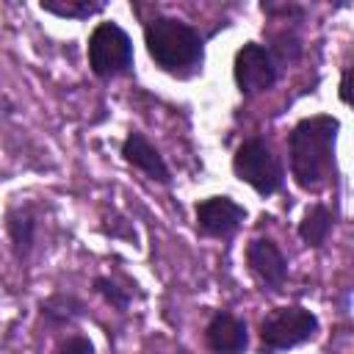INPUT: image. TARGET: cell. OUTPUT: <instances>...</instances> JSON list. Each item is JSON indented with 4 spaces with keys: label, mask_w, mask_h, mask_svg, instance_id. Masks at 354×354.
<instances>
[{
    "label": "cell",
    "mask_w": 354,
    "mask_h": 354,
    "mask_svg": "<svg viewBox=\"0 0 354 354\" xmlns=\"http://www.w3.org/2000/svg\"><path fill=\"white\" fill-rule=\"evenodd\" d=\"M232 171L241 183L252 185L260 196H271L282 188L285 171L279 158L271 152V147L263 138L243 141L232 155Z\"/></svg>",
    "instance_id": "5b68a950"
},
{
    "label": "cell",
    "mask_w": 354,
    "mask_h": 354,
    "mask_svg": "<svg viewBox=\"0 0 354 354\" xmlns=\"http://www.w3.org/2000/svg\"><path fill=\"white\" fill-rule=\"evenodd\" d=\"M318 332V318L307 307L290 304L277 307L260 321V354H279L313 340Z\"/></svg>",
    "instance_id": "3957f363"
},
{
    "label": "cell",
    "mask_w": 354,
    "mask_h": 354,
    "mask_svg": "<svg viewBox=\"0 0 354 354\" xmlns=\"http://www.w3.org/2000/svg\"><path fill=\"white\" fill-rule=\"evenodd\" d=\"M196 230L207 238H232L246 218V207L230 196H207L194 207Z\"/></svg>",
    "instance_id": "52a82bcc"
},
{
    "label": "cell",
    "mask_w": 354,
    "mask_h": 354,
    "mask_svg": "<svg viewBox=\"0 0 354 354\" xmlns=\"http://www.w3.org/2000/svg\"><path fill=\"white\" fill-rule=\"evenodd\" d=\"M0 108H3V102H0ZM0 113H3V111H0Z\"/></svg>",
    "instance_id": "ffe728a7"
},
{
    "label": "cell",
    "mask_w": 354,
    "mask_h": 354,
    "mask_svg": "<svg viewBox=\"0 0 354 354\" xmlns=\"http://www.w3.org/2000/svg\"><path fill=\"white\" fill-rule=\"evenodd\" d=\"M340 133V119L329 113L304 116L293 124L288 136V152H290V174L299 188L318 191L332 166H335V144Z\"/></svg>",
    "instance_id": "6da1fadb"
},
{
    "label": "cell",
    "mask_w": 354,
    "mask_h": 354,
    "mask_svg": "<svg viewBox=\"0 0 354 354\" xmlns=\"http://www.w3.org/2000/svg\"><path fill=\"white\" fill-rule=\"evenodd\" d=\"M260 11L266 17H279V19H301L304 17V6L296 3H274V0H263Z\"/></svg>",
    "instance_id": "e0dca14e"
},
{
    "label": "cell",
    "mask_w": 354,
    "mask_h": 354,
    "mask_svg": "<svg viewBox=\"0 0 354 354\" xmlns=\"http://www.w3.org/2000/svg\"><path fill=\"white\" fill-rule=\"evenodd\" d=\"M268 53H271V58L277 61V66H282V64H293V61L301 55V39H299L293 30L285 28V30L274 33Z\"/></svg>",
    "instance_id": "2e32d148"
},
{
    "label": "cell",
    "mask_w": 354,
    "mask_h": 354,
    "mask_svg": "<svg viewBox=\"0 0 354 354\" xmlns=\"http://www.w3.org/2000/svg\"><path fill=\"white\" fill-rule=\"evenodd\" d=\"M246 266L268 290H282L288 282V257L271 238H254L246 246Z\"/></svg>",
    "instance_id": "ba28073f"
},
{
    "label": "cell",
    "mask_w": 354,
    "mask_h": 354,
    "mask_svg": "<svg viewBox=\"0 0 354 354\" xmlns=\"http://www.w3.org/2000/svg\"><path fill=\"white\" fill-rule=\"evenodd\" d=\"M232 77H235L238 91L252 97V94H263V91L274 88V83L279 77V66L271 58L266 44L246 41L243 47H238V53L232 58Z\"/></svg>",
    "instance_id": "8992f818"
},
{
    "label": "cell",
    "mask_w": 354,
    "mask_h": 354,
    "mask_svg": "<svg viewBox=\"0 0 354 354\" xmlns=\"http://www.w3.org/2000/svg\"><path fill=\"white\" fill-rule=\"evenodd\" d=\"M205 346L213 354H243L249 346L246 321L232 313H216L205 326Z\"/></svg>",
    "instance_id": "8fae6325"
},
{
    "label": "cell",
    "mask_w": 354,
    "mask_h": 354,
    "mask_svg": "<svg viewBox=\"0 0 354 354\" xmlns=\"http://www.w3.org/2000/svg\"><path fill=\"white\" fill-rule=\"evenodd\" d=\"M91 288H94V293L102 296V301L111 304V310H116V313H124V310L130 307V301H133V293H130L127 288H122L113 277L97 274L94 282H91Z\"/></svg>",
    "instance_id": "9a60e30c"
},
{
    "label": "cell",
    "mask_w": 354,
    "mask_h": 354,
    "mask_svg": "<svg viewBox=\"0 0 354 354\" xmlns=\"http://www.w3.org/2000/svg\"><path fill=\"white\" fill-rule=\"evenodd\" d=\"M332 230H335V213H332L324 202L310 205V207L304 210L299 227H296L299 238H301L307 246H313V249H321V246L329 241Z\"/></svg>",
    "instance_id": "4fadbf2b"
},
{
    "label": "cell",
    "mask_w": 354,
    "mask_h": 354,
    "mask_svg": "<svg viewBox=\"0 0 354 354\" xmlns=\"http://www.w3.org/2000/svg\"><path fill=\"white\" fill-rule=\"evenodd\" d=\"M86 310H88L86 301L75 293H66V290H55V293H50L47 299L39 301V318L50 329H61V326L75 324L77 318L86 315Z\"/></svg>",
    "instance_id": "7c38bea8"
},
{
    "label": "cell",
    "mask_w": 354,
    "mask_h": 354,
    "mask_svg": "<svg viewBox=\"0 0 354 354\" xmlns=\"http://www.w3.org/2000/svg\"><path fill=\"white\" fill-rule=\"evenodd\" d=\"M119 152H122L124 163H130L133 169L144 171L149 180L163 183V185H169V183H171V171H169V166H166L163 155L158 152V147H155L144 133L130 130V133H127V138L122 141V149H119Z\"/></svg>",
    "instance_id": "9c48e42d"
},
{
    "label": "cell",
    "mask_w": 354,
    "mask_h": 354,
    "mask_svg": "<svg viewBox=\"0 0 354 354\" xmlns=\"http://www.w3.org/2000/svg\"><path fill=\"white\" fill-rule=\"evenodd\" d=\"M39 8L44 14L61 17V19H88L105 8L102 0H41Z\"/></svg>",
    "instance_id": "5bb4252c"
},
{
    "label": "cell",
    "mask_w": 354,
    "mask_h": 354,
    "mask_svg": "<svg viewBox=\"0 0 354 354\" xmlns=\"http://www.w3.org/2000/svg\"><path fill=\"white\" fill-rule=\"evenodd\" d=\"M88 66L97 77L111 80L133 69V41L116 22H97L88 36Z\"/></svg>",
    "instance_id": "277c9868"
},
{
    "label": "cell",
    "mask_w": 354,
    "mask_h": 354,
    "mask_svg": "<svg viewBox=\"0 0 354 354\" xmlns=\"http://www.w3.org/2000/svg\"><path fill=\"white\" fill-rule=\"evenodd\" d=\"M144 47L155 66L166 75H174L180 80L194 77L202 72L205 64V39L202 33L177 19V17H163L155 14L152 19L144 22Z\"/></svg>",
    "instance_id": "7a4b0ae2"
},
{
    "label": "cell",
    "mask_w": 354,
    "mask_h": 354,
    "mask_svg": "<svg viewBox=\"0 0 354 354\" xmlns=\"http://www.w3.org/2000/svg\"><path fill=\"white\" fill-rule=\"evenodd\" d=\"M50 354H94V343L86 335H69Z\"/></svg>",
    "instance_id": "ac0fdd59"
},
{
    "label": "cell",
    "mask_w": 354,
    "mask_h": 354,
    "mask_svg": "<svg viewBox=\"0 0 354 354\" xmlns=\"http://www.w3.org/2000/svg\"><path fill=\"white\" fill-rule=\"evenodd\" d=\"M348 77H351V66L343 69V75H340V91H337V94H340V102H346V105L351 102V94H348Z\"/></svg>",
    "instance_id": "d6986e66"
},
{
    "label": "cell",
    "mask_w": 354,
    "mask_h": 354,
    "mask_svg": "<svg viewBox=\"0 0 354 354\" xmlns=\"http://www.w3.org/2000/svg\"><path fill=\"white\" fill-rule=\"evenodd\" d=\"M39 232V207L33 202H19L6 210V235L17 260H28L36 246Z\"/></svg>",
    "instance_id": "30bf717a"
}]
</instances>
